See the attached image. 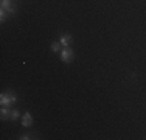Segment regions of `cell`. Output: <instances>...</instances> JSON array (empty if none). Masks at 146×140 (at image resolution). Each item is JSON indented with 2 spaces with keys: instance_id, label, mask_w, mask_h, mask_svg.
<instances>
[{
  "instance_id": "1",
  "label": "cell",
  "mask_w": 146,
  "mask_h": 140,
  "mask_svg": "<svg viewBox=\"0 0 146 140\" xmlns=\"http://www.w3.org/2000/svg\"><path fill=\"white\" fill-rule=\"evenodd\" d=\"M16 101H17V97H16V93H13V92H3L2 95H0V104L2 106H13V104H16Z\"/></svg>"
},
{
  "instance_id": "2",
  "label": "cell",
  "mask_w": 146,
  "mask_h": 140,
  "mask_svg": "<svg viewBox=\"0 0 146 140\" xmlns=\"http://www.w3.org/2000/svg\"><path fill=\"white\" fill-rule=\"evenodd\" d=\"M0 6H2V9H5L8 14H14L16 13V6L13 5L11 0H2V2H0Z\"/></svg>"
},
{
  "instance_id": "3",
  "label": "cell",
  "mask_w": 146,
  "mask_h": 140,
  "mask_svg": "<svg viewBox=\"0 0 146 140\" xmlns=\"http://www.w3.org/2000/svg\"><path fill=\"white\" fill-rule=\"evenodd\" d=\"M61 59H62V62H72L73 51L70 50V47H65L61 50Z\"/></svg>"
},
{
  "instance_id": "4",
  "label": "cell",
  "mask_w": 146,
  "mask_h": 140,
  "mask_svg": "<svg viewBox=\"0 0 146 140\" xmlns=\"http://www.w3.org/2000/svg\"><path fill=\"white\" fill-rule=\"evenodd\" d=\"M59 42H61V45L62 47H70L72 45V42H73V37L70 36V34H62L61 37H59Z\"/></svg>"
},
{
  "instance_id": "5",
  "label": "cell",
  "mask_w": 146,
  "mask_h": 140,
  "mask_svg": "<svg viewBox=\"0 0 146 140\" xmlns=\"http://www.w3.org/2000/svg\"><path fill=\"white\" fill-rule=\"evenodd\" d=\"M33 125V117H31L30 112H25V114L22 115V126H25V128H28V126Z\"/></svg>"
},
{
  "instance_id": "6",
  "label": "cell",
  "mask_w": 146,
  "mask_h": 140,
  "mask_svg": "<svg viewBox=\"0 0 146 140\" xmlns=\"http://www.w3.org/2000/svg\"><path fill=\"white\" fill-rule=\"evenodd\" d=\"M9 115H11L9 107L8 106H2V111H0V117H2V120H8Z\"/></svg>"
},
{
  "instance_id": "7",
  "label": "cell",
  "mask_w": 146,
  "mask_h": 140,
  "mask_svg": "<svg viewBox=\"0 0 146 140\" xmlns=\"http://www.w3.org/2000/svg\"><path fill=\"white\" fill-rule=\"evenodd\" d=\"M61 47H62L61 42H53V44H51V50H53L54 53H58V51L61 50Z\"/></svg>"
},
{
  "instance_id": "8",
  "label": "cell",
  "mask_w": 146,
  "mask_h": 140,
  "mask_svg": "<svg viewBox=\"0 0 146 140\" xmlns=\"http://www.w3.org/2000/svg\"><path fill=\"white\" fill-rule=\"evenodd\" d=\"M19 115H20V111L13 109V111H11V115H9V118H11V120H17V118H19Z\"/></svg>"
},
{
  "instance_id": "9",
  "label": "cell",
  "mask_w": 146,
  "mask_h": 140,
  "mask_svg": "<svg viewBox=\"0 0 146 140\" xmlns=\"http://www.w3.org/2000/svg\"><path fill=\"white\" fill-rule=\"evenodd\" d=\"M5 19H6V11L0 9V22H5Z\"/></svg>"
},
{
  "instance_id": "10",
  "label": "cell",
  "mask_w": 146,
  "mask_h": 140,
  "mask_svg": "<svg viewBox=\"0 0 146 140\" xmlns=\"http://www.w3.org/2000/svg\"><path fill=\"white\" fill-rule=\"evenodd\" d=\"M19 139H20V140H28V139H30V134H23V135H20Z\"/></svg>"
}]
</instances>
